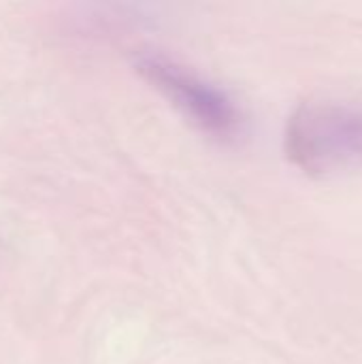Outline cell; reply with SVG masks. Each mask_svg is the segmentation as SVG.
I'll return each instance as SVG.
<instances>
[{
    "label": "cell",
    "mask_w": 362,
    "mask_h": 364,
    "mask_svg": "<svg viewBox=\"0 0 362 364\" xmlns=\"http://www.w3.org/2000/svg\"><path fill=\"white\" fill-rule=\"evenodd\" d=\"M290 160L312 175L362 166V107L307 102L292 115L286 136Z\"/></svg>",
    "instance_id": "6da1fadb"
},
{
    "label": "cell",
    "mask_w": 362,
    "mask_h": 364,
    "mask_svg": "<svg viewBox=\"0 0 362 364\" xmlns=\"http://www.w3.org/2000/svg\"><path fill=\"white\" fill-rule=\"evenodd\" d=\"M139 70L205 132L218 139H230L239 132L241 115L235 102L196 73L162 55L141 58Z\"/></svg>",
    "instance_id": "7a4b0ae2"
}]
</instances>
